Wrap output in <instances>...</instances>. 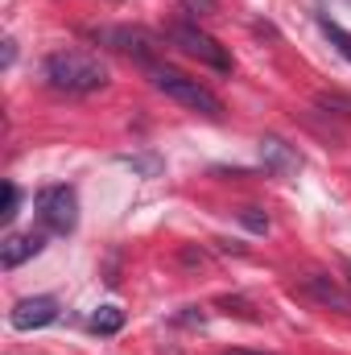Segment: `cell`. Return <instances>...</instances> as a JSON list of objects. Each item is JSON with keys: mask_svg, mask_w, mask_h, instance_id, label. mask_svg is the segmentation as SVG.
Masks as SVG:
<instances>
[{"mask_svg": "<svg viewBox=\"0 0 351 355\" xmlns=\"http://www.w3.org/2000/svg\"><path fill=\"white\" fill-rule=\"evenodd\" d=\"M219 355H268V352H244V347H232V352H219Z\"/></svg>", "mask_w": 351, "mask_h": 355, "instance_id": "e0dca14e", "label": "cell"}, {"mask_svg": "<svg viewBox=\"0 0 351 355\" xmlns=\"http://www.w3.org/2000/svg\"><path fill=\"white\" fill-rule=\"evenodd\" d=\"M42 248H46V240L37 232H12V236L0 240V265L17 268V265H25V261H33Z\"/></svg>", "mask_w": 351, "mask_h": 355, "instance_id": "52a82bcc", "label": "cell"}, {"mask_svg": "<svg viewBox=\"0 0 351 355\" xmlns=\"http://www.w3.org/2000/svg\"><path fill=\"white\" fill-rule=\"evenodd\" d=\"M37 215L58 236L75 232V223H79V198H75V190L71 186H46V190H37Z\"/></svg>", "mask_w": 351, "mask_h": 355, "instance_id": "277c9868", "label": "cell"}, {"mask_svg": "<svg viewBox=\"0 0 351 355\" xmlns=\"http://www.w3.org/2000/svg\"><path fill=\"white\" fill-rule=\"evenodd\" d=\"M12 58H17V46H12V42H4V67H12Z\"/></svg>", "mask_w": 351, "mask_h": 355, "instance_id": "2e32d148", "label": "cell"}, {"mask_svg": "<svg viewBox=\"0 0 351 355\" xmlns=\"http://www.w3.org/2000/svg\"><path fill=\"white\" fill-rule=\"evenodd\" d=\"M170 42L174 46H182L190 58H198V62H207V67H215V71H232V54L211 37V33H203L198 25H190V21H178V25H170Z\"/></svg>", "mask_w": 351, "mask_h": 355, "instance_id": "3957f363", "label": "cell"}, {"mask_svg": "<svg viewBox=\"0 0 351 355\" xmlns=\"http://www.w3.org/2000/svg\"><path fill=\"white\" fill-rule=\"evenodd\" d=\"M149 79H153V87L162 91V95H170L174 103L198 112V116H207V120H219V116H223V99L211 87H203L198 79L174 71V67H162V62H157V67H149Z\"/></svg>", "mask_w": 351, "mask_h": 355, "instance_id": "7a4b0ae2", "label": "cell"}, {"mask_svg": "<svg viewBox=\"0 0 351 355\" xmlns=\"http://www.w3.org/2000/svg\"><path fill=\"white\" fill-rule=\"evenodd\" d=\"M99 37H103V42H112L120 54L137 58L145 71H149V67H157V46L149 42V33H141V29H103Z\"/></svg>", "mask_w": 351, "mask_h": 355, "instance_id": "8992f818", "label": "cell"}, {"mask_svg": "<svg viewBox=\"0 0 351 355\" xmlns=\"http://www.w3.org/2000/svg\"><path fill=\"white\" fill-rule=\"evenodd\" d=\"M261 162H264V170H273V174H298L302 170V157L281 137H264L261 141Z\"/></svg>", "mask_w": 351, "mask_h": 355, "instance_id": "9c48e42d", "label": "cell"}, {"mask_svg": "<svg viewBox=\"0 0 351 355\" xmlns=\"http://www.w3.org/2000/svg\"><path fill=\"white\" fill-rule=\"evenodd\" d=\"M318 29L327 33V42H331V46H335V50L351 62V33H348V29H343V25H335L331 17H318Z\"/></svg>", "mask_w": 351, "mask_h": 355, "instance_id": "8fae6325", "label": "cell"}, {"mask_svg": "<svg viewBox=\"0 0 351 355\" xmlns=\"http://www.w3.org/2000/svg\"><path fill=\"white\" fill-rule=\"evenodd\" d=\"M182 8L198 21V17H215L219 12V0H182Z\"/></svg>", "mask_w": 351, "mask_h": 355, "instance_id": "7c38bea8", "label": "cell"}, {"mask_svg": "<svg viewBox=\"0 0 351 355\" xmlns=\"http://www.w3.org/2000/svg\"><path fill=\"white\" fill-rule=\"evenodd\" d=\"M128 166H137V170H145V174H157V162L153 157H124Z\"/></svg>", "mask_w": 351, "mask_h": 355, "instance_id": "9a60e30c", "label": "cell"}, {"mask_svg": "<svg viewBox=\"0 0 351 355\" xmlns=\"http://www.w3.org/2000/svg\"><path fill=\"white\" fill-rule=\"evenodd\" d=\"M46 83L67 95H91L108 83V67L87 50H54L46 58Z\"/></svg>", "mask_w": 351, "mask_h": 355, "instance_id": "6da1fadb", "label": "cell"}, {"mask_svg": "<svg viewBox=\"0 0 351 355\" xmlns=\"http://www.w3.org/2000/svg\"><path fill=\"white\" fill-rule=\"evenodd\" d=\"M58 318V297L50 293H37V297H21L12 310H8V327L12 331H42Z\"/></svg>", "mask_w": 351, "mask_h": 355, "instance_id": "5b68a950", "label": "cell"}, {"mask_svg": "<svg viewBox=\"0 0 351 355\" xmlns=\"http://www.w3.org/2000/svg\"><path fill=\"white\" fill-rule=\"evenodd\" d=\"M302 289H306L318 306H331V310H339V314H351V293H343L331 277H323V272H306V277H302Z\"/></svg>", "mask_w": 351, "mask_h": 355, "instance_id": "ba28073f", "label": "cell"}, {"mask_svg": "<svg viewBox=\"0 0 351 355\" xmlns=\"http://www.w3.org/2000/svg\"><path fill=\"white\" fill-rule=\"evenodd\" d=\"M17 202H21V190H17L12 182H4V207H0V219H4V223L17 215Z\"/></svg>", "mask_w": 351, "mask_h": 355, "instance_id": "4fadbf2b", "label": "cell"}, {"mask_svg": "<svg viewBox=\"0 0 351 355\" xmlns=\"http://www.w3.org/2000/svg\"><path fill=\"white\" fill-rule=\"evenodd\" d=\"M124 327V310L120 306H99L95 314H91V331L95 335H116Z\"/></svg>", "mask_w": 351, "mask_h": 355, "instance_id": "30bf717a", "label": "cell"}, {"mask_svg": "<svg viewBox=\"0 0 351 355\" xmlns=\"http://www.w3.org/2000/svg\"><path fill=\"white\" fill-rule=\"evenodd\" d=\"M240 219H244V227H252V232H268V215H261L257 207H244Z\"/></svg>", "mask_w": 351, "mask_h": 355, "instance_id": "5bb4252c", "label": "cell"}]
</instances>
